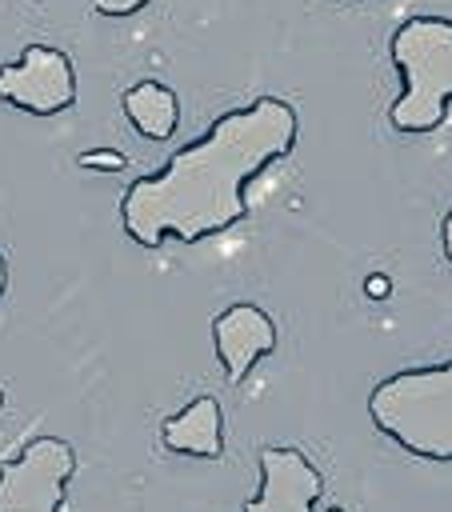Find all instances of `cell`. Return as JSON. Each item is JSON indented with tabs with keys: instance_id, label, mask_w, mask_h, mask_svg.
Listing matches in <instances>:
<instances>
[{
	"instance_id": "5b68a950",
	"label": "cell",
	"mask_w": 452,
	"mask_h": 512,
	"mask_svg": "<svg viewBox=\"0 0 452 512\" xmlns=\"http://www.w3.org/2000/svg\"><path fill=\"white\" fill-rule=\"evenodd\" d=\"M0 104L24 116H60L76 104L72 56L56 44H28L16 60L0 64Z\"/></svg>"
},
{
	"instance_id": "9c48e42d",
	"label": "cell",
	"mask_w": 452,
	"mask_h": 512,
	"mask_svg": "<svg viewBox=\"0 0 452 512\" xmlns=\"http://www.w3.org/2000/svg\"><path fill=\"white\" fill-rule=\"evenodd\" d=\"M124 116L144 140H168L180 124V96L164 80H136L124 92Z\"/></svg>"
},
{
	"instance_id": "8992f818",
	"label": "cell",
	"mask_w": 452,
	"mask_h": 512,
	"mask_svg": "<svg viewBox=\"0 0 452 512\" xmlns=\"http://www.w3.org/2000/svg\"><path fill=\"white\" fill-rule=\"evenodd\" d=\"M260 488L244 512H316L324 496V472L296 444H264L256 456Z\"/></svg>"
},
{
	"instance_id": "30bf717a",
	"label": "cell",
	"mask_w": 452,
	"mask_h": 512,
	"mask_svg": "<svg viewBox=\"0 0 452 512\" xmlns=\"http://www.w3.org/2000/svg\"><path fill=\"white\" fill-rule=\"evenodd\" d=\"M92 8L108 20H124V16H136L140 8H148V0H92Z\"/></svg>"
},
{
	"instance_id": "3957f363",
	"label": "cell",
	"mask_w": 452,
	"mask_h": 512,
	"mask_svg": "<svg viewBox=\"0 0 452 512\" xmlns=\"http://www.w3.org/2000/svg\"><path fill=\"white\" fill-rule=\"evenodd\" d=\"M388 60L400 76L388 124L404 136L440 128L452 108V16H408L388 36Z\"/></svg>"
},
{
	"instance_id": "5bb4252c",
	"label": "cell",
	"mask_w": 452,
	"mask_h": 512,
	"mask_svg": "<svg viewBox=\"0 0 452 512\" xmlns=\"http://www.w3.org/2000/svg\"><path fill=\"white\" fill-rule=\"evenodd\" d=\"M8 296V256L0 252V300Z\"/></svg>"
},
{
	"instance_id": "8fae6325",
	"label": "cell",
	"mask_w": 452,
	"mask_h": 512,
	"mask_svg": "<svg viewBox=\"0 0 452 512\" xmlns=\"http://www.w3.org/2000/svg\"><path fill=\"white\" fill-rule=\"evenodd\" d=\"M80 164L84 168H108V172H116V168H124V156L112 152V148H92V152L80 156Z\"/></svg>"
},
{
	"instance_id": "ba28073f",
	"label": "cell",
	"mask_w": 452,
	"mask_h": 512,
	"mask_svg": "<svg viewBox=\"0 0 452 512\" xmlns=\"http://www.w3.org/2000/svg\"><path fill=\"white\" fill-rule=\"evenodd\" d=\"M160 444L176 456L216 460L224 452V412L216 396H196L160 424Z\"/></svg>"
},
{
	"instance_id": "7c38bea8",
	"label": "cell",
	"mask_w": 452,
	"mask_h": 512,
	"mask_svg": "<svg viewBox=\"0 0 452 512\" xmlns=\"http://www.w3.org/2000/svg\"><path fill=\"white\" fill-rule=\"evenodd\" d=\"M440 252H444V260L452 264V208H448L444 220H440Z\"/></svg>"
},
{
	"instance_id": "52a82bcc",
	"label": "cell",
	"mask_w": 452,
	"mask_h": 512,
	"mask_svg": "<svg viewBox=\"0 0 452 512\" xmlns=\"http://www.w3.org/2000/svg\"><path fill=\"white\" fill-rule=\"evenodd\" d=\"M276 340H280L276 320L260 304H248V300L220 308L212 320V344H216V360L228 384H244L248 372L276 352Z\"/></svg>"
},
{
	"instance_id": "7a4b0ae2",
	"label": "cell",
	"mask_w": 452,
	"mask_h": 512,
	"mask_svg": "<svg viewBox=\"0 0 452 512\" xmlns=\"http://www.w3.org/2000/svg\"><path fill=\"white\" fill-rule=\"evenodd\" d=\"M368 416L400 452L428 464H452V360L384 376L368 392Z\"/></svg>"
},
{
	"instance_id": "277c9868",
	"label": "cell",
	"mask_w": 452,
	"mask_h": 512,
	"mask_svg": "<svg viewBox=\"0 0 452 512\" xmlns=\"http://www.w3.org/2000/svg\"><path fill=\"white\" fill-rule=\"evenodd\" d=\"M76 476V448L64 436H36L0 464V512H64Z\"/></svg>"
},
{
	"instance_id": "4fadbf2b",
	"label": "cell",
	"mask_w": 452,
	"mask_h": 512,
	"mask_svg": "<svg viewBox=\"0 0 452 512\" xmlns=\"http://www.w3.org/2000/svg\"><path fill=\"white\" fill-rule=\"evenodd\" d=\"M368 296H388V276H372L368 280Z\"/></svg>"
},
{
	"instance_id": "6da1fadb",
	"label": "cell",
	"mask_w": 452,
	"mask_h": 512,
	"mask_svg": "<svg viewBox=\"0 0 452 512\" xmlns=\"http://www.w3.org/2000/svg\"><path fill=\"white\" fill-rule=\"evenodd\" d=\"M300 116L284 96H256L220 112L204 136L176 148L164 168L136 176L120 196V228L140 248L200 244L248 216V184L292 156Z\"/></svg>"
}]
</instances>
